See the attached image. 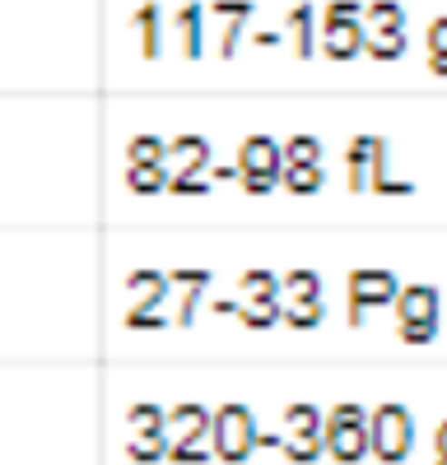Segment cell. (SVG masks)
Returning a JSON list of instances; mask_svg holds the SVG:
<instances>
[{
    "label": "cell",
    "mask_w": 447,
    "mask_h": 465,
    "mask_svg": "<svg viewBox=\"0 0 447 465\" xmlns=\"http://www.w3.org/2000/svg\"><path fill=\"white\" fill-rule=\"evenodd\" d=\"M238 293H243V302H266V298H280V280L271 275V270H243L238 275Z\"/></svg>",
    "instance_id": "30bf717a"
},
{
    "label": "cell",
    "mask_w": 447,
    "mask_h": 465,
    "mask_svg": "<svg viewBox=\"0 0 447 465\" xmlns=\"http://www.w3.org/2000/svg\"><path fill=\"white\" fill-rule=\"evenodd\" d=\"M396 340L401 344H429L438 335V289L433 284H401L392 298Z\"/></svg>",
    "instance_id": "7a4b0ae2"
},
{
    "label": "cell",
    "mask_w": 447,
    "mask_h": 465,
    "mask_svg": "<svg viewBox=\"0 0 447 465\" xmlns=\"http://www.w3.org/2000/svg\"><path fill=\"white\" fill-rule=\"evenodd\" d=\"M238 322L247 331H266L280 322V298H266V302H238Z\"/></svg>",
    "instance_id": "4fadbf2b"
},
{
    "label": "cell",
    "mask_w": 447,
    "mask_h": 465,
    "mask_svg": "<svg viewBox=\"0 0 447 465\" xmlns=\"http://www.w3.org/2000/svg\"><path fill=\"white\" fill-rule=\"evenodd\" d=\"M317 159V144L313 140H293L289 144V163H313Z\"/></svg>",
    "instance_id": "7402d4cb"
},
{
    "label": "cell",
    "mask_w": 447,
    "mask_h": 465,
    "mask_svg": "<svg viewBox=\"0 0 447 465\" xmlns=\"http://www.w3.org/2000/svg\"><path fill=\"white\" fill-rule=\"evenodd\" d=\"M284 186L289 191H313L317 186V168L313 163H289L284 168Z\"/></svg>",
    "instance_id": "9a60e30c"
},
{
    "label": "cell",
    "mask_w": 447,
    "mask_h": 465,
    "mask_svg": "<svg viewBox=\"0 0 447 465\" xmlns=\"http://www.w3.org/2000/svg\"><path fill=\"white\" fill-rule=\"evenodd\" d=\"M159 438H168L164 433V410L149 405V401H135L126 410V442H159Z\"/></svg>",
    "instance_id": "ba28073f"
},
{
    "label": "cell",
    "mask_w": 447,
    "mask_h": 465,
    "mask_svg": "<svg viewBox=\"0 0 447 465\" xmlns=\"http://www.w3.org/2000/svg\"><path fill=\"white\" fill-rule=\"evenodd\" d=\"M177 289H205L210 284V270H173V275H168Z\"/></svg>",
    "instance_id": "d6986e66"
},
{
    "label": "cell",
    "mask_w": 447,
    "mask_h": 465,
    "mask_svg": "<svg viewBox=\"0 0 447 465\" xmlns=\"http://www.w3.org/2000/svg\"><path fill=\"white\" fill-rule=\"evenodd\" d=\"M322 451L331 460H363L368 456V414L354 401H341L322 419Z\"/></svg>",
    "instance_id": "3957f363"
},
{
    "label": "cell",
    "mask_w": 447,
    "mask_h": 465,
    "mask_svg": "<svg viewBox=\"0 0 447 465\" xmlns=\"http://www.w3.org/2000/svg\"><path fill=\"white\" fill-rule=\"evenodd\" d=\"M164 275H159V270H131V275H126V289L131 293H144V289H154Z\"/></svg>",
    "instance_id": "ffe728a7"
},
{
    "label": "cell",
    "mask_w": 447,
    "mask_h": 465,
    "mask_svg": "<svg viewBox=\"0 0 447 465\" xmlns=\"http://www.w3.org/2000/svg\"><path fill=\"white\" fill-rule=\"evenodd\" d=\"M252 447H256L252 410H247V405H219V410L210 414V451H214L219 460L238 465V460L252 456Z\"/></svg>",
    "instance_id": "5b68a950"
},
{
    "label": "cell",
    "mask_w": 447,
    "mask_h": 465,
    "mask_svg": "<svg viewBox=\"0 0 447 465\" xmlns=\"http://www.w3.org/2000/svg\"><path fill=\"white\" fill-rule=\"evenodd\" d=\"M271 182H275V177H243V186L252 191V196H261V191H271Z\"/></svg>",
    "instance_id": "cb8c5ba5"
},
{
    "label": "cell",
    "mask_w": 447,
    "mask_h": 465,
    "mask_svg": "<svg viewBox=\"0 0 447 465\" xmlns=\"http://www.w3.org/2000/svg\"><path fill=\"white\" fill-rule=\"evenodd\" d=\"M280 423H284V429H280V451H284L293 465H308V460L322 456V414H317L308 401L284 405Z\"/></svg>",
    "instance_id": "8992f818"
},
{
    "label": "cell",
    "mask_w": 447,
    "mask_h": 465,
    "mask_svg": "<svg viewBox=\"0 0 447 465\" xmlns=\"http://www.w3.org/2000/svg\"><path fill=\"white\" fill-rule=\"evenodd\" d=\"M345 289H350V326H363L372 307L392 302L401 284H396L392 270H368L363 265V270H350L345 275Z\"/></svg>",
    "instance_id": "52a82bcc"
},
{
    "label": "cell",
    "mask_w": 447,
    "mask_h": 465,
    "mask_svg": "<svg viewBox=\"0 0 447 465\" xmlns=\"http://www.w3.org/2000/svg\"><path fill=\"white\" fill-rule=\"evenodd\" d=\"M159 182H164L159 168H131V186L135 191H159Z\"/></svg>",
    "instance_id": "44dd1931"
},
{
    "label": "cell",
    "mask_w": 447,
    "mask_h": 465,
    "mask_svg": "<svg viewBox=\"0 0 447 465\" xmlns=\"http://www.w3.org/2000/svg\"><path fill=\"white\" fill-rule=\"evenodd\" d=\"M410 442H415V419H410L405 405L387 401V405L372 410V419H368V451L372 456L396 465V460L410 456Z\"/></svg>",
    "instance_id": "277c9868"
},
{
    "label": "cell",
    "mask_w": 447,
    "mask_h": 465,
    "mask_svg": "<svg viewBox=\"0 0 447 465\" xmlns=\"http://www.w3.org/2000/svg\"><path fill=\"white\" fill-rule=\"evenodd\" d=\"M433 465H447V456H438V460H433Z\"/></svg>",
    "instance_id": "d4e9b609"
},
{
    "label": "cell",
    "mask_w": 447,
    "mask_h": 465,
    "mask_svg": "<svg viewBox=\"0 0 447 465\" xmlns=\"http://www.w3.org/2000/svg\"><path fill=\"white\" fill-rule=\"evenodd\" d=\"M126 456L140 460V465H154L159 456H168V438H159V442H126Z\"/></svg>",
    "instance_id": "2e32d148"
},
{
    "label": "cell",
    "mask_w": 447,
    "mask_h": 465,
    "mask_svg": "<svg viewBox=\"0 0 447 465\" xmlns=\"http://www.w3.org/2000/svg\"><path fill=\"white\" fill-rule=\"evenodd\" d=\"M131 163H135V168H154V163H159V144H154V140H135V144H131Z\"/></svg>",
    "instance_id": "ac0fdd59"
},
{
    "label": "cell",
    "mask_w": 447,
    "mask_h": 465,
    "mask_svg": "<svg viewBox=\"0 0 447 465\" xmlns=\"http://www.w3.org/2000/svg\"><path fill=\"white\" fill-rule=\"evenodd\" d=\"M201 163H205V144H201V140H177L173 153H168V168H173L177 177H192Z\"/></svg>",
    "instance_id": "7c38bea8"
},
{
    "label": "cell",
    "mask_w": 447,
    "mask_h": 465,
    "mask_svg": "<svg viewBox=\"0 0 447 465\" xmlns=\"http://www.w3.org/2000/svg\"><path fill=\"white\" fill-rule=\"evenodd\" d=\"M438 456H447V419L438 423V433H433V460Z\"/></svg>",
    "instance_id": "603a6c76"
},
{
    "label": "cell",
    "mask_w": 447,
    "mask_h": 465,
    "mask_svg": "<svg viewBox=\"0 0 447 465\" xmlns=\"http://www.w3.org/2000/svg\"><path fill=\"white\" fill-rule=\"evenodd\" d=\"M308 298H322V280L313 270H289V275H280V302H308Z\"/></svg>",
    "instance_id": "8fae6325"
},
{
    "label": "cell",
    "mask_w": 447,
    "mask_h": 465,
    "mask_svg": "<svg viewBox=\"0 0 447 465\" xmlns=\"http://www.w3.org/2000/svg\"><path fill=\"white\" fill-rule=\"evenodd\" d=\"M201 293H205V289H182L177 312H173V322H177V326H192V322H196V302H201Z\"/></svg>",
    "instance_id": "e0dca14e"
},
{
    "label": "cell",
    "mask_w": 447,
    "mask_h": 465,
    "mask_svg": "<svg viewBox=\"0 0 447 465\" xmlns=\"http://www.w3.org/2000/svg\"><path fill=\"white\" fill-rule=\"evenodd\" d=\"M280 322L293 326V331H313L322 322V298H308V302H280Z\"/></svg>",
    "instance_id": "5bb4252c"
},
{
    "label": "cell",
    "mask_w": 447,
    "mask_h": 465,
    "mask_svg": "<svg viewBox=\"0 0 447 465\" xmlns=\"http://www.w3.org/2000/svg\"><path fill=\"white\" fill-rule=\"evenodd\" d=\"M164 433H168V460H177V465H196V460L214 456L201 447L210 438V410L196 401H182V405L164 410Z\"/></svg>",
    "instance_id": "6da1fadb"
},
{
    "label": "cell",
    "mask_w": 447,
    "mask_h": 465,
    "mask_svg": "<svg viewBox=\"0 0 447 465\" xmlns=\"http://www.w3.org/2000/svg\"><path fill=\"white\" fill-rule=\"evenodd\" d=\"M275 144L271 140H247L243 144V177H275Z\"/></svg>",
    "instance_id": "9c48e42d"
}]
</instances>
